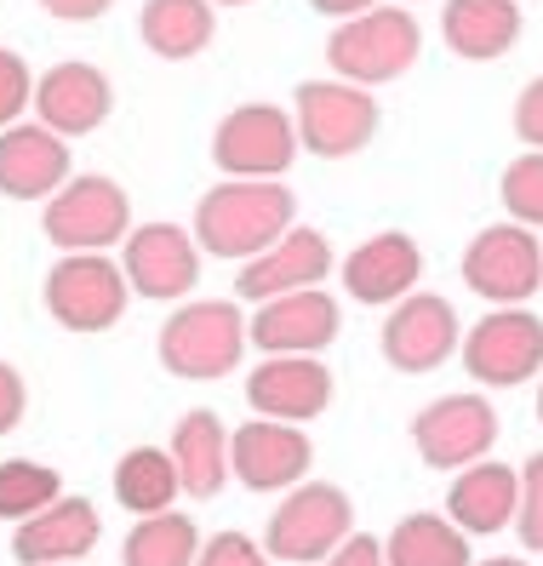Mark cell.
I'll return each instance as SVG.
<instances>
[{"mask_svg": "<svg viewBox=\"0 0 543 566\" xmlns=\"http://www.w3.org/2000/svg\"><path fill=\"white\" fill-rule=\"evenodd\" d=\"M212 7H252V0H212Z\"/></svg>", "mask_w": 543, "mask_h": 566, "instance_id": "ab89813d", "label": "cell"}, {"mask_svg": "<svg viewBox=\"0 0 543 566\" xmlns=\"http://www.w3.org/2000/svg\"><path fill=\"white\" fill-rule=\"evenodd\" d=\"M63 566H81V560H63Z\"/></svg>", "mask_w": 543, "mask_h": 566, "instance_id": "b9f144b4", "label": "cell"}, {"mask_svg": "<svg viewBox=\"0 0 543 566\" xmlns=\"http://www.w3.org/2000/svg\"><path fill=\"white\" fill-rule=\"evenodd\" d=\"M463 286L492 310H515L543 292V241L526 223H492L463 252Z\"/></svg>", "mask_w": 543, "mask_h": 566, "instance_id": "52a82bcc", "label": "cell"}, {"mask_svg": "<svg viewBox=\"0 0 543 566\" xmlns=\"http://www.w3.org/2000/svg\"><path fill=\"white\" fill-rule=\"evenodd\" d=\"M29 412V389H23V373L12 360H0V436H12Z\"/></svg>", "mask_w": 543, "mask_h": 566, "instance_id": "e575fe53", "label": "cell"}, {"mask_svg": "<svg viewBox=\"0 0 543 566\" xmlns=\"http://www.w3.org/2000/svg\"><path fill=\"white\" fill-rule=\"evenodd\" d=\"M41 7L52 12V18H63V23H97L115 0H41Z\"/></svg>", "mask_w": 543, "mask_h": 566, "instance_id": "8d00e7d4", "label": "cell"}, {"mask_svg": "<svg viewBox=\"0 0 543 566\" xmlns=\"http://www.w3.org/2000/svg\"><path fill=\"white\" fill-rule=\"evenodd\" d=\"M424 57V29L406 7H372L361 18H344L326 35V63L349 86H389Z\"/></svg>", "mask_w": 543, "mask_h": 566, "instance_id": "3957f363", "label": "cell"}, {"mask_svg": "<svg viewBox=\"0 0 543 566\" xmlns=\"http://www.w3.org/2000/svg\"><path fill=\"white\" fill-rule=\"evenodd\" d=\"M474 566H526V560H509V555H498V560H474Z\"/></svg>", "mask_w": 543, "mask_h": 566, "instance_id": "f35d334b", "label": "cell"}, {"mask_svg": "<svg viewBox=\"0 0 543 566\" xmlns=\"http://www.w3.org/2000/svg\"><path fill=\"white\" fill-rule=\"evenodd\" d=\"M97 538H104V515L92 510V497H70V492H63L58 504H46L41 515L18 521L12 560H23V566H63V560L92 555Z\"/></svg>", "mask_w": 543, "mask_h": 566, "instance_id": "ffe728a7", "label": "cell"}, {"mask_svg": "<svg viewBox=\"0 0 543 566\" xmlns=\"http://www.w3.org/2000/svg\"><path fill=\"white\" fill-rule=\"evenodd\" d=\"M115 109V86L97 63H52L46 75H35V120L52 126L58 138H86L109 120Z\"/></svg>", "mask_w": 543, "mask_h": 566, "instance_id": "e0dca14e", "label": "cell"}, {"mask_svg": "<svg viewBox=\"0 0 543 566\" xmlns=\"http://www.w3.org/2000/svg\"><path fill=\"white\" fill-rule=\"evenodd\" d=\"M413 447L429 470H469L498 447V412L487 395H440L413 418Z\"/></svg>", "mask_w": 543, "mask_h": 566, "instance_id": "7c38bea8", "label": "cell"}, {"mask_svg": "<svg viewBox=\"0 0 543 566\" xmlns=\"http://www.w3.org/2000/svg\"><path fill=\"white\" fill-rule=\"evenodd\" d=\"M326 275H332V241L321 235V229L292 223L269 252H258L252 263H241L234 292H241L247 304H269V297H281V292H310Z\"/></svg>", "mask_w": 543, "mask_h": 566, "instance_id": "ac0fdd59", "label": "cell"}, {"mask_svg": "<svg viewBox=\"0 0 543 566\" xmlns=\"http://www.w3.org/2000/svg\"><path fill=\"white\" fill-rule=\"evenodd\" d=\"M321 566H389V560H384V544H378V538H366V532H349V538L337 544Z\"/></svg>", "mask_w": 543, "mask_h": 566, "instance_id": "d590c367", "label": "cell"}, {"mask_svg": "<svg viewBox=\"0 0 543 566\" xmlns=\"http://www.w3.org/2000/svg\"><path fill=\"white\" fill-rule=\"evenodd\" d=\"M247 407L275 423H310L332 407V373L321 355H263L247 373Z\"/></svg>", "mask_w": 543, "mask_h": 566, "instance_id": "9a60e30c", "label": "cell"}, {"mask_svg": "<svg viewBox=\"0 0 543 566\" xmlns=\"http://www.w3.org/2000/svg\"><path fill=\"white\" fill-rule=\"evenodd\" d=\"M292 120H297V144L321 155V160H344L355 149L372 144L378 132V104H372L366 86L349 81H303L292 92Z\"/></svg>", "mask_w": 543, "mask_h": 566, "instance_id": "ba28073f", "label": "cell"}, {"mask_svg": "<svg viewBox=\"0 0 543 566\" xmlns=\"http://www.w3.org/2000/svg\"><path fill=\"white\" fill-rule=\"evenodd\" d=\"M121 270H126V286L138 292V297H155V304H184V297L200 286L195 229L166 223V218L138 223L121 241Z\"/></svg>", "mask_w": 543, "mask_h": 566, "instance_id": "8fae6325", "label": "cell"}, {"mask_svg": "<svg viewBox=\"0 0 543 566\" xmlns=\"http://www.w3.org/2000/svg\"><path fill=\"white\" fill-rule=\"evenodd\" d=\"M418 275H424V252L406 229H384V235L361 241L349 258H344V286L355 304H400L406 292H418Z\"/></svg>", "mask_w": 543, "mask_h": 566, "instance_id": "44dd1931", "label": "cell"}, {"mask_svg": "<svg viewBox=\"0 0 543 566\" xmlns=\"http://www.w3.org/2000/svg\"><path fill=\"white\" fill-rule=\"evenodd\" d=\"M178 463V481L189 497H218L229 481V429L212 407H195L173 423V441H166Z\"/></svg>", "mask_w": 543, "mask_h": 566, "instance_id": "cb8c5ba5", "label": "cell"}, {"mask_svg": "<svg viewBox=\"0 0 543 566\" xmlns=\"http://www.w3.org/2000/svg\"><path fill=\"white\" fill-rule=\"evenodd\" d=\"M503 212L509 223H526V229H543V149H526L503 166Z\"/></svg>", "mask_w": 543, "mask_h": 566, "instance_id": "f546056e", "label": "cell"}, {"mask_svg": "<svg viewBox=\"0 0 543 566\" xmlns=\"http://www.w3.org/2000/svg\"><path fill=\"white\" fill-rule=\"evenodd\" d=\"M384 360L406 378H424L435 366H447L452 349H458V310L447 304L440 292H406L400 304L389 310L384 332Z\"/></svg>", "mask_w": 543, "mask_h": 566, "instance_id": "5bb4252c", "label": "cell"}, {"mask_svg": "<svg viewBox=\"0 0 543 566\" xmlns=\"http://www.w3.org/2000/svg\"><path fill=\"white\" fill-rule=\"evenodd\" d=\"M389 566H474L469 532L452 515H406L384 538Z\"/></svg>", "mask_w": 543, "mask_h": 566, "instance_id": "4316f807", "label": "cell"}, {"mask_svg": "<svg viewBox=\"0 0 543 566\" xmlns=\"http://www.w3.org/2000/svg\"><path fill=\"white\" fill-rule=\"evenodd\" d=\"M463 373L481 389H515L543 373V321L515 304L492 310L463 332Z\"/></svg>", "mask_w": 543, "mask_h": 566, "instance_id": "30bf717a", "label": "cell"}, {"mask_svg": "<svg viewBox=\"0 0 543 566\" xmlns=\"http://www.w3.org/2000/svg\"><path fill=\"white\" fill-rule=\"evenodd\" d=\"M178 492H184V481H178V463H173V452L166 447H132V452H121V463H115V504L126 510V515H166L178 504Z\"/></svg>", "mask_w": 543, "mask_h": 566, "instance_id": "484cf974", "label": "cell"}, {"mask_svg": "<svg viewBox=\"0 0 543 566\" xmlns=\"http://www.w3.org/2000/svg\"><path fill=\"white\" fill-rule=\"evenodd\" d=\"M195 566H269V549L247 538V532H218V538L200 544Z\"/></svg>", "mask_w": 543, "mask_h": 566, "instance_id": "d6a6232c", "label": "cell"}, {"mask_svg": "<svg viewBox=\"0 0 543 566\" xmlns=\"http://www.w3.org/2000/svg\"><path fill=\"white\" fill-rule=\"evenodd\" d=\"M310 7H315L321 18H337V23H344V18H361V12H372L378 0H310Z\"/></svg>", "mask_w": 543, "mask_h": 566, "instance_id": "74e56055", "label": "cell"}, {"mask_svg": "<svg viewBox=\"0 0 543 566\" xmlns=\"http://www.w3.org/2000/svg\"><path fill=\"white\" fill-rule=\"evenodd\" d=\"M70 138L41 120H18L0 132V195L7 201H52L70 184Z\"/></svg>", "mask_w": 543, "mask_h": 566, "instance_id": "d6986e66", "label": "cell"}, {"mask_svg": "<svg viewBox=\"0 0 543 566\" xmlns=\"http://www.w3.org/2000/svg\"><path fill=\"white\" fill-rule=\"evenodd\" d=\"M355 532V504L344 486L332 481H297L275 515L263 526V549L269 560H292V566H321L337 544Z\"/></svg>", "mask_w": 543, "mask_h": 566, "instance_id": "277c9868", "label": "cell"}, {"mask_svg": "<svg viewBox=\"0 0 543 566\" xmlns=\"http://www.w3.org/2000/svg\"><path fill=\"white\" fill-rule=\"evenodd\" d=\"M247 332L263 355H321L337 332H344V310H337V297L321 292V286L281 292V297H269V304H258Z\"/></svg>", "mask_w": 543, "mask_h": 566, "instance_id": "2e32d148", "label": "cell"}, {"mask_svg": "<svg viewBox=\"0 0 543 566\" xmlns=\"http://www.w3.org/2000/svg\"><path fill=\"white\" fill-rule=\"evenodd\" d=\"M41 235L58 252H109L132 235V201L126 189L104 172L70 178L41 212Z\"/></svg>", "mask_w": 543, "mask_h": 566, "instance_id": "5b68a950", "label": "cell"}, {"mask_svg": "<svg viewBox=\"0 0 543 566\" xmlns=\"http://www.w3.org/2000/svg\"><path fill=\"white\" fill-rule=\"evenodd\" d=\"M63 497V481L52 463H35V458H7L0 463V521H29L41 515L46 504Z\"/></svg>", "mask_w": 543, "mask_h": 566, "instance_id": "f1b7e54d", "label": "cell"}, {"mask_svg": "<svg viewBox=\"0 0 543 566\" xmlns=\"http://www.w3.org/2000/svg\"><path fill=\"white\" fill-rule=\"evenodd\" d=\"M515 138L526 149H543V75H532L515 97Z\"/></svg>", "mask_w": 543, "mask_h": 566, "instance_id": "836d02e7", "label": "cell"}, {"mask_svg": "<svg viewBox=\"0 0 543 566\" xmlns=\"http://www.w3.org/2000/svg\"><path fill=\"white\" fill-rule=\"evenodd\" d=\"M252 344L247 332V315L229 304V297H189L173 315L160 321L155 332V355L173 378L184 384H212V378H229L241 366Z\"/></svg>", "mask_w": 543, "mask_h": 566, "instance_id": "7a4b0ae2", "label": "cell"}, {"mask_svg": "<svg viewBox=\"0 0 543 566\" xmlns=\"http://www.w3.org/2000/svg\"><path fill=\"white\" fill-rule=\"evenodd\" d=\"M212 35H218L212 0H144V12H138V41L166 63L200 57L212 46Z\"/></svg>", "mask_w": 543, "mask_h": 566, "instance_id": "d4e9b609", "label": "cell"}, {"mask_svg": "<svg viewBox=\"0 0 543 566\" xmlns=\"http://www.w3.org/2000/svg\"><path fill=\"white\" fill-rule=\"evenodd\" d=\"M297 223V195L281 178H223L195 201V247L252 263Z\"/></svg>", "mask_w": 543, "mask_h": 566, "instance_id": "6da1fadb", "label": "cell"}, {"mask_svg": "<svg viewBox=\"0 0 543 566\" xmlns=\"http://www.w3.org/2000/svg\"><path fill=\"white\" fill-rule=\"evenodd\" d=\"M200 526L178 510H166V515H144L138 526L126 532V544H121V566H195L200 555Z\"/></svg>", "mask_w": 543, "mask_h": 566, "instance_id": "83f0119b", "label": "cell"}, {"mask_svg": "<svg viewBox=\"0 0 543 566\" xmlns=\"http://www.w3.org/2000/svg\"><path fill=\"white\" fill-rule=\"evenodd\" d=\"M126 304L132 286L109 252H63L46 270V315L70 332H109Z\"/></svg>", "mask_w": 543, "mask_h": 566, "instance_id": "8992f818", "label": "cell"}, {"mask_svg": "<svg viewBox=\"0 0 543 566\" xmlns=\"http://www.w3.org/2000/svg\"><path fill=\"white\" fill-rule=\"evenodd\" d=\"M537 418H543V373H537Z\"/></svg>", "mask_w": 543, "mask_h": 566, "instance_id": "60d3db41", "label": "cell"}, {"mask_svg": "<svg viewBox=\"0 0 543 566\" xmlns=\"http://www.w3.org/2000/svg\"><path fill=\"white\" fill-rule=\"evenodd\" d=\"M515 504H521V470L492 463V458L458 470L452 492H447V515L469 532V538H492V532L515 526Z\"/></svg>", "mask_w": 543, "mask_h": 566, "instance_id": "7402d4cb", "label": "cell"}, {"mask_svg": "<svg viewBox=\"0 0 543 566\" xmlns=\"http://www.w3.org/2000/svg\"><path fill=\"white\" fill-rule=\"evenodd\" d=\"M515 538L543 555V452L521 463V504H515Z\"/></svg>", "mask_w": 543, "mask_h": 566, "instance_id": "4dcf8cb0", "label": "cell"}, {"mask_svg": "<svg viewBox=\"0 0 543 566\" xmlns=\"http://www.w3.org/2000/svg\"><path fill=\"white\" fill-rule=\"evenodd\" d=\"M315 441L303 436V423H275L252 418L229 436V475L247 492H292L297 481H310Z\"/></svg>", "mask_w": 543, "mask_h": 566, "instance_id": "4fadbf2b", "label": "cell"}, {"mask_svg": "<svg viewBox=\"0 0 543 566\" xmlns=\"http://www.w3.org/2000/svg\"><path fill=\"white\" fill-rule=\"evenodd\" d=\"M297 155V120L281 104H241L212 126V166L223 178H281Z\"/></svg>", "mask_w": 543, "mask_h": 566, "instance_id": "9c48e42d", "label": "cell"}, {"mask_svg": "<svg viewBox=\"0 0 543 566\" xmlns=\"http://www.w3.org/2000/svg\"><path fill=\"white\" fill-rule=\"evenodd\" d=\"M23 109H35V75L12 46H0V132L18 126Z\"/></svg>", "mask_w": 543, "mask_h": 566, "instance_id": "1f68e13d", "label": "cell"}, {"mask_svg": "<svg viewBox=\"0 0 543 566\" xmlns=\"http://www.w3.org/2000/svg\"><path fill=\"white\" fill-rule=\"evenodd\" d=\"M440 41L463 63H492L521 41L515 0H447L440 7Z\"/></svg>", "mask_w": 543, "mask_h": 566, "instance_id": "603a6c76", "label": "cell"}]
</instances>
